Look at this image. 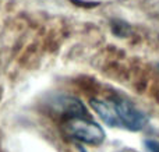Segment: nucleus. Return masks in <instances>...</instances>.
Returning a JSON list of instances; mask_svg holds the SVG:
<instances>
[{"mask_svg": "<svg viewBox=\"0 0 159 152\" xmlns=\"http://www.w3.org/2000/svg\"><path fill=\"white\" fill-rule=\"evenodd\" d=\"M89 105L110 127L140 131L148 123L145 113L123 98H92Z\"/></svg>", "mask_w": 159, "mask_h": 152, "instance_id": "nucleus-1", "label": "nucleus"}, {"mask_svg": "<svg viewBox=\"0 0 159 152\" xmlns=\"http://www.w3.org/2000/svg\"><path fill=\"white\" fill-rule=\"evenodd\" d=\"M64 131L69 137L89 145H99L105 141V131L98 123L87 117L69 119L64 124Z\"/></svg>", "mask_w": 159, "mask_h": 152, "instance_id": "nucleus-2", "label": "nucleus"}, {"mask_svg": "<svg viewBox=\"0 0 159 152\" xmlns=\"http://www.w3.org/2000/svg\"><path fill=\"white\" fill-rule=\"evenodd\" d=\"M55 106L60 110V113L67 114L69 119L74 117H87L88 112L82 102L74 96H59L55 99Z\"/></svg>", "mask_w": 159, "mask_h": 152, "instance_id": "nucleus-3", "label": "nucleus"}, {"mask_svg": "<svg viewBox=\"0 0 159 152\" xmlns=\"http://www.w3.org/2000/svg\"><path fill=\"white\" fill-rule=\"evenodd\" d=\"M145 148H147V152H159V141H155V140H147Z\"/></svg>", "mask_w": 159, "mask_h": 152, "instance_id": "nucleus-4", "label": "nucleus"}, {"mask_svg": "<svg viewBox=\"0 0 159 152\" xmlns=\"http://www.w3.org/2000/svg\"><path fill=\"white\" fill-rule=\"evenodd\" d=\"M80 152H87V151H85L84 148H80Z\"/></svg>", "mask_w": 159, "mask_h": 152, "instance_id": "nucleus-5", "label": "nucleus"}]
</instances>
